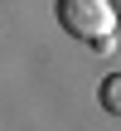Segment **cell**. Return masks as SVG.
Returning a JSON list of instances; mask_svg holds the SVG:
<instances>
[{
    "label": "cell",
    "instance_id": "1",
    "mask_svg": "<svg viewBox=\"0 0 121 131\" xmlns=\"http://www.w3.org/2000/svg\"><path fill=\"white\" fill-rule=\"evenodd\" d=\"M53 15H58V24L73 39L97 44V49L112 44V34H116V24H121V15L112 10V0H53Z\"/></svg>",
    "mask_w": 121,
    "mask_h": 131
},
{
    "label": "cell",
    "instance_id": "2",
    "mask_svg": "<svg viewBox=\"0 0 121 131\" xmlns=\"http://www.w3.org/2000/svg\"><path fill=\"white\" fill-rule=\"evenodd\" d=\"M97 97H102V107H107V112H116V117H121V73H112V78H102Z\"/></svg>",
    "mask_w": 121,
    "mask_h": 131
},
{
    "label": "cell",
    "instance_id": "3",
    "mask_svg": "<svg viewBox=\"0 0 121 131\" xmlns=\"http://www.w3.org/2000/svg\"><path fill=\"white\" fill-rule=\"evenodd\" d=\"M112 10H116V15H121V0H112Z\"/></svg>",
    "mask_w": 121,
    "mask_h": 131
}]
</instances>
